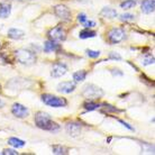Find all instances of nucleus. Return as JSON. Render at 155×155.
Listing matches in <instances>:
<instances>
[{
    "instance_id": "1",
    "label": "nucleus",
    "mask_w": 155,
    "mask_h": 155,
    "mask_svg": "<svg viewBox=\"0 0 155 155\" xmlns=\"http://www.w3.org/2000/svg\"><path fill=\"white\" fill-rule=\"evenodd\" d=\"M34 121H35L36 126L43 129V130L54 133L60 129V125L58 123H55L54 120H52V117H51L50 114L45 113V111L36 113L35 116H34Z\"/></svg>"
},
{
    "instance_id": "2",
    "label": "nucleus",
    "mask_w": 155,
    "mask_h": 155,
    "mask_svg": "<svg viewBox=\"0 0 155 155\" xmlns=\"http://www.w3.org/2000/svg\"><path fill=\"white\" fill-rule=\"evenodd\" d=\"M15 58L17 62L24 65H31L36 61L35 53L26 48H18L15 51Z\"/></svg>"
},
{
    "instance_id": "3",
    "label": "nucleus",
    "mask_w": 155,
    "mask_h": 155,
    "mask_svg": "<svg viewBox=\"0 0 155 155\" xmlns=\"http://www.w3.org/2000/svg\"><path fill=\"white\" fill-rule=\"evenodd\" d=\"M44 105L53 107V108H62L68 106V100L65 98H61L54 94H50V93H44L41 97Z\"/></svg>"
},
{
    "instance_id": "4",
    "label": "nucleus",
    "mask_w": 155,
    "mask_h": 155,
    "mask_svg": "<svg viewBox=\"0 0 155 155\" xmlns=\"http://www.w3.org/2000/svg\"><path fill=\"white\" fill-rule=\"evenodd\" d=\"M82 94L88 99H98L104 96V90L93 83H88L83 87Z\"/></svg>"
},
{
    "instance_id": "5",
    "label": "nucleus",
    "mask_w": 155,
    "mask_h": 155,
    "mask_svg": "<svg viewBox=\"0 0 155 155\" xmlns=\"http://www.w3.org/2000/svg\"><path fill=\"white\" fill-rule=\"evenodd\" d=\"M107 37H108V41L111 44H118V43L123 42L125 38H126V33H125L124 29L121 28H111L110 31H108L107 34Z\"/></svg>"
},
{
    "instance_id": "6",
    "label": "nucleus",
    "mask_w": 155,
    "mask_h": 155,
    "mask_svg": "<svg viewBox=\"0 0 155 155\" xmlns=\"http://www.w3.org/2000/svg\"><path fill=\"white\" fill-rule=\"evenodd\" d=\"M48 37L54 42H63L66 38V31L62 26H56L48 31Z\"/></svg>"
},
{
    "instance_id": "7",
    "label": "nucleus",
    "mask_w": 155,
    "mask_h": 155,
    "mask_svg": "<svg viewBox=\"0 0 155 155\" xmlns=\"http://www.w3.org/2000/svg\"><path fill=\"white\" fill-rule=\"evenodd\" d=\"M12 114L17 118H26L29 116V109L21 104L16 102L12 107Z\"/></svg>"
},
{
    "instance_id": "8",
    "label": "nucleus",
    "mask_w": 155,
    "mask_h": 155,
    "mask_svg": "<svg viewBox=\"0 0 155 155\" xmlns=\"http://www.w3.org/2000/svg\"><path fill=\"white\" fill-rule=\"evenodd\" d=\"M54 12L55 15L58 16L60 19H62L63 21H69L71 20V12L70 9L64 6V5H58L54 7Z\"/></svg>"
},
{
    "instance_id": "9",
    "label": "nucleus",
    "mask_w": 155,
    "mask_h": 155,
    "mask_svg": "<svg viewBox=\"0 0 155 155\" xmlns=\"http://www.w3.org/2000/svg\"><path fill=\"white\" fill-rule=\"evenodd\" d=\"M77 88V84L74 83V82H71V81H64V82H60L56 87V90H58V92L60 93H71L73 92L74 90Z\"/></svg>"
},
{
    "instance_id": "10",
    "label": "nucleus",
    "mask_w": 155,
    "mask_h": 155,
    "mask_svg": "<svg viewBox=\"0 0 155 155\" xmlns=\"http://www.w3.org/2000/svg\"><path fill=\"white\" fill-rule=\"evenodd\" d=\"M68 72V66L64 63H55L52 71H51V77L53 78H61L63 75H65Z\"/></svg>"
},
{
    "instance_id": "11",
    "label": "nucleus",
    "mask_w": 155,
    "mask_h": 155,
    "mask_svg": "<svg viewBox=\"0 0 155 155\" xmlns=\"http://www.w3.org/2000/svg\"><path fill=\"white\" fill-rule=\"evenodd\" d=\"M81 125L78 124V123H68L65 126L66 132L69 133V135L72 137H78L81 133Z\"/></svg>"
},
{
    "instance_id": "12",
    "label": "nucleus",
    "mask_w": 155,
    "mask_h": 155,
    "mask_svg": "<svg viewBox=\"0 0 155 155\" xmlns=\"http://www.w3.org/2000/svg\"><path fill=\"white\" fill-rule=\"evenodd\" d=\"M12 14V5L8 1H2L0 2V18L6 19Z\"/></svg>"
},
{
    "instance_id": "13",
    "label": "nucleus",
    "mask_w": 155,
    "mask_h": 155,
    "mask_svg": "<svg viewBox=\"0 0 155 155\" xmlns=\"http://www.w3.org/2000/svg\"><path fill=\"white\" fill-rule=\"evenodd\" d=\"M140 9L144 14H151L154 12L155 8V0H143L140 5Z\"/></svg>"
},
{
    "instance_id": "14",
    "label": "nucleus",
    "mask_w": 155,
    "mask_h": 155,
    "mask_svg": "<svg viewBox=\"0 0 155 155\" xmlns=\"http://www.w3.org/2000/svg\"><path fill=\"white\" fill-rule=\"evenodd\" d=\"M60 48L58 46V44L54 41H46V42L44 43V52L45 53H52V52H56V51Z\"/></svg>"
},
{
    "instance_id": "15",
    "label": "nucleus",
    "mask_w": 155,
    "mask_h": 155,
    "mask_svg": "<svg viewBox=\"0 0 155 155\" xmlns=\"http://www.w3.org/2000/svg\"><path fill=\"white\" fill-rule=\"evenodd\" d=\"M8 36L12 39H21L25 36V31L19 28H10L8 31Z\"/></svg>"
},
{
    "instance_id": "16",
    "label": "nucleus",
    "mask_w": 155,
    "mask_h": 155,
    "mask_svg": "<svg viewBox=\"0 0 155 155\" xmlns=\"http://www.w3.org/2000/svg\"><path fill=\"white\" fill-rule=\"evenodd\" d=\"M8 144L15 148H23L26 145V142L20 138H17V137H10V138H8Z\"/></svg>"
},
{
    "instance_id": "17",
    "label": "nucleus",
    "mask_w": 155,
    "mask_h": 155,
    "mask_svg": "<svg viewBox=\"0 0 155 155\" xmlns=\"http://www.w3.org/2000/svg\"><path fill=\"white\" fill-rule=\"evenodd\" d=\"M101 16H104L106 18H109V19H113V18H116L117 17V12L116 9H114V8H109V7H106L104 8L100 12Z\"/></svg>"
},
{
    "instance_id": "18",
    "label": "nucleus",
    "mask_w": 155,
    "mask_h": 155,
    "mask_svg": "<svg viewBox=\"0 0 155 155\" xmlns=\"http://www.w3.org/2000/svg\"><path fill=\"white\" fill-rule=\"evenodd\" d=\"M97 36V31H91L90 28H85L83 31H81L79 33V37L81 39H87V38H93Z\"/></svg>"
},
{
    "instance_id": "19",
    "label": "nucleus",
    "mask_w": 155,
    "mask_h": 155,
    "mask_svg": "<svg viewBox=\"0 0 155 155\" xmlns=\"http://www.w3.org/2000/svg\"><path fill=\"white\" fill-rule=\"evenodd\" d=\"M100 104H98L96 101H93L92 99H89L88 101H85L83 104V108L88 111H92V110H97L99 107H100Z\"/></svg>"
},
{
    "instance_id": "20",
    "label": "nucleus",
    "mask_w": 155,
    "mask_h": 155,
    "mask_svg": "<svg viewBox=\"0 0 155 155\" xmlns=\"http://www.w3.org/2000/svg\"><path fill=\"white\" fill-rule=\"evenodd\" d=\"M87 75H88L87 71L80 70V71H77V72H74V73L72 74V78H73L74 82H82L83 80H85Z\"/></svg>"
},
{
    "instance_id": "21",
    "label": "nucleus",
    "mask_w": 155,
    "mask_h": 155,
    "mask_svg": "<svg viewBox=\"0 0 155 155\" xmlns=\"http://www.w3.org/2000/svg\"><path fill=\"white\" fill-rule=\"evenodd\" d=\"M52 152H53V154L56 155H64L68 154V148L65 146H62V145H53L52 146Z\"/></svg>"
},
{
    "instance_id": "22",
    "label": "nucleus",
    "mask_w": 155,
    "mask_h": 155,
    "mask_svg": "<svg viewBox=\"0 0 155 155\" xmlns=\"http://www.w3.org/2000/svg\"><path fill=\"white\" fill-rule=\"evenodd\" d=\"M136 6L135 0H125L120 4V8L124 9V10H128V9H132Z\"/></svg>"
},
{
    "instance_id": "23",
    "label": "nucleus",
    "mask_w": 155,
    "mask_h": 155,
    "mask_svg": "<svg viewBox=\"0 0 155 155\" xmlns=\"http://www.w3.org/2000/svg\"><path fill=\"white\" fill-rule=\"evenodd\" d=\"M87 55L91 58H97L100 56V51H94V50H87L85 51Z\"/></svg>"
},
{
    "instance_id": "24",
    "label": "nucleus",
    "mask_w": 155,
    "mask_h": 155,
    "mask_svg": "<svg viewBox=\"0 0 155 155\" xmlns=\"http://www.w3.org/2000/svg\"><path fill=\"white\" fill-rule=\"evenodd\" d=\"M134 19H135V16L133 14H123V15H120V20H123V21H133Z\"/></svg>"
},
{
    "instance_id": "25",
    "label": "nucleus",
    "mask_w": 155,
    "mask_h": 155,
    "mask_svg": "<svg viewBox=\"0 0 155 155\" xmlns=\"http://www.w3.org/2000/svg\"><path fill=\"white\" fill-rule=\"evenodd\" d=\"M153 63H154V56L153 55H147L146 58H144L143 65H150V64H153Z\"/></svg>"
},
{
    "instance_id": "26",
    "label": "nucleus",
    "mask_w": 155,
    "mask_h": 155,
    "mask_svg": "<svg viewBox=\"0 0 155 155\" xmlns=\"http://www.w3.org/2000/svg\"><path fill=\"white\" fill-rule=\"evenodd\" d=\"M82 26H84L85 28H92L96 26V21H93V20H89L87 19L84 23L82 24Z\"/></svg>"
},
{
    "instance_id": "27",
    "label": "nucleus",
    "mask_w": 155,
    "mask_h": 155,
    "mask_svg": "<svg viewBox=\"0 0 155 155\" xmlns=\"http://www.w3.org/2000/svg\"><path fill=\"white\" fill-rule=\"evenodd\" d=\"M87 19H88V17H87V15H85L84 12H81V14H79V15H78V21L81 24V25L84 23Z\"/></svg>"
},
{
    "instance_id": "28",
    "label": "nucleus",
    "mask_w": 155,
    "mask_h": 155,
    "mask_svg": "<svg viewBox=\"0 0 155 155\" xmlns=\"http://www.w3.org/2000/svg\"><path fill=\"white\" fill-rule=\"evenodd\" d=\"M2 154L4 155H18V152H16L15 150H12V148H6L2 151Z\"/></svg>"
},
{
    "instance_id": "29",
    "label": "nucleus",
    "mask_w": 155,
    "mask_h": 155,
    "mask_svg": "<svg viewBox=\"0 0 155 155\" xmlns=\"http://www.w3.org/2000/svg\"><path fill=\"white\" fill-rule=\"evenodd\" d=\"M109 58H111V60H117V61H120V60H121V56H120L118 53H116V52H111V53L109 54Z\"/></svg>"
},
{
    "instance_id": "30",
    "label": "nucleus",
    "mask_w": 155,
    "mask_h": 155,
    "mask_svg": "<svg viewBox=\"0 0 155 155\" xmlns=\"http://www.w3.org/2000/svg\"><path fill=\"white\" fill-rule=\"evenodd\" d=\"M118 121H119L120 124H123V126H125V127H126V128H128V129H129V130H135V129H134V127H132V126H130V125L128 124V123H126V121H124V120L118 119Z\"/></svg>"
},
{
    "instance_id": "31",
    "label": "nucleus",
    "mask_w": 155,
    "mask_h": 155,
    "mask_svg": "<svg viewBox=\"0 0 155 155\" xmlns=\"http://www.w3.org/2000/svg\"><path fill=\"white\" fill-rule=\"evenodd\" d=\"M5 106V102H4V100H2V99H1V98H0V108H2V107H4Z\"/></svg>"
},
{
    "instance_id": "32",
    "label": "nucleus",
    "mask_w": 155,
    "mask_h": 155,
    "mask_svg": "<svg viewBox=\"0 0 155 155\" xmlns=\"http://www.w3.org/2000/svg\"><path fill=\"white\" fill-rule=\"evenodd\" d=\"M1 46H2V45H1V42H0V48H1Z\"/></svg>"
},
{
    "instance_id": "33",
    "label": "nucleus",
    "mask_w": 155,
    "mask_h": 155,
    "mask_svg": "<svg viewBox=\"0 0 155 155\" xmlns=\"http://www.w3.org/2000/svg\"><path fill=\"white\" fill-rule=\"evenodd\" d=\"M19 1H27V0H19Z\"/></svg>"
},
{
    "instance_id": "34",
    "label": "nucleus",
    "mask_w": 155,
    "mask_h": 155,
    "mask_svg": "<svg viewBox=\"0 0 155 155\" xmlns=\"http://www.w3.org/2000/svg\"><path fill=\"white\" fill-rule=\"evenodd\" d=\"M0 92H1V85H0Z\"/></svg>"
}]
</instances>
